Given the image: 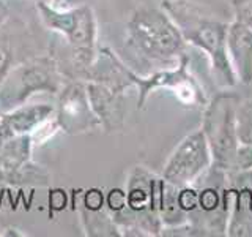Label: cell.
I'll return each instance as SVG.
<instances>
[{
	"label": "cell",
	"instance_id": "cell-1",
	"mask_svg": "<svg viewBox=\"0 0 252 237\" xmlns=\"http://www.w3.org/2000/svg\"><path fill=\"white\" fill-rule=\"evenodd\" d=\"M36 10L44 26L65 40L66 57L57 62L63 78L85 81L99 49L98 21L92 5H59L55 0H38Z\"/></svg>",
	"mask_w": 252,
	"mask_h": 237
},
{
	"label": "cell",
	"instance_id": "cell-2",
	"mask_svg": "<svg viewBox=\"0 0 252 237\" xmlns=\"http://www.w3.org/2000/svg\"><path fill=\"white\" fill-rule=\"evenodd\" d=\"M125 49L137 67H150V75L178 65L180 59L188 54V43L161 6L144 3L132 11L126 24Z\"/></svg>",
	"mask_w": 252,
	"mask_h": 237
},
{
	"label": "cell",
	"instance_id": "cell-3",
	"mask_svg": "<svg viewBox=\"0 0 252 237\" xmlns=\"http://www.w3.org/2000/svg\"><path fill=\"white\" fill-rule=\"evenodd\" d=\"M161 8L177 24L185 41L207 54L215 82L220 89H233L238 78L225 47L228 22L218 19L192 0H162Z\"/></svg>",
	"mask_w": 252,
	"mask_h": 237
},
{
	"label": "cell",
	"instance_id": "cell-4",
	"mask_svg": "<svg viewBox=\"0 0 252 237\" xmlns=\"http://www.w3.org/2000/svg\"><path fill=\"white\" fill-rule=\"evenodd\" d=\"M162 180L145 166H134L131 169L126 182V207L112 215L123 237L161 236L159 196Z\"/></svg>",
	"mask_w": 252,
	"mask_h": 237
},
{
	"label": "cell",
	"instance_id": "cell-5",
	"mask_svg": "<svg viewBox=\"0 0 252 237\" xmlns=\"http://www.w3.org/2000/svg\"><path fill=\"white\" fill-rule=\"evenodd\" d=\"M63 84L65 78L51 54L11 65L0 79V114L26 105L36 93L57 95Z\"/></svg>",
	"mask_w": 252,
	"mask_h": 237
},
{
	"label": "cell",
	"instance_id": "cell-6",
	"mask_svg": "<svg viewBox=\"0 0 252 237\" xmlns=\"http://www.w3.org/2000/svg\"><path fill=\"white\" fill-rule=\"evenodd\" d=\"M241 101L238 93L224 89L218 92L203 108L202 131L207 138L213 166L225 172L233 171L240 141L236 136V108Z\"/></svg>",
	"mask_w": 252,
	"mask_h": 237
},
{
	"label": "cell",
	"instance_id": "cell-7",
	"mask_svg": "<svg viewBox=\"0 0 252 237\" xmlns=\"http://www.w3.org/2000/svg\"><path fill=\"white\" fill-rule=\"evenodd\" d=\"M132 84L137 87V109H144L145 103L158 89L170 90L177 97V100L188 108H205L208 103L200 82L189 71V54H185L180 59L178 65L170 68L156 70L153 73L142 76L134 71Z\"/></svg>",
	"mask_w": 252,
	"mask_h": 237
},
{
	"label": "cell",
	"instance_id": "cell-8",
	"mask_svg": "<svg viewBox=\"0 0 252 237\" xmlns=\"http://www.w3.org/2000/svg\"><path fill=\"white\" fill-rule=\"evenodd\" d=\"M213 164L210 146L202 130L189 133L181 139L165 161L161 177L175 187L191 185Z\"/></svg>",
	"mask_w": 252,
	"mask_h": 237
},
{
	"label": "cell",
	"instance_id": "cell-9",
	"mask_svg": "<svg viewBox=\"0 0 252 237\" xmlns=\"http://www.w3.org/2000/svg\"><path fill=\"white\" fill-rule=\"evenodd\" d=\"M54 117L60 131L69 136L101 128L99 118L90 105L87 82L82 79H68L62 85Z\"/></svg>",
	"mask_w": 252,
	"mask_h": 237
},
{
	"label": "cell",
	"instance_id": "cell-10",
	"mask_svg": "<svg viewBox=\"0 0 252 237\" xmlns=\"http://www.w3.org/2000/svg\"><path fill=\"white\" fill-rule=\"evenodd\" d=\"M85 82L90 105L99 118L101 128L106 133L122 130L126 118V92H118L93 81Z\"/></svg>",
	"mask_w": 252,
	"mask_h": 237
},
{
	"label": "cell",
	"instance_id": "cell-11",
	"mask_svg": "<svg viewBox=\"0 0 252 237\" xmlns=\"http://www.w3.org/2000/svg\"><path fill=\"white\" fill-rule=\"evenodd\" d=\"M134 70L118 57V55L107 46L98 49L92 67L87 71L85 81L99 82L118 92H126L132 84Z\"/></svg>",
	"mask_w": 252,
	"mask_h": 237
},
{
	"label": "cell",
	"instance_id": "cell-12",
	"mask_svg": "<svg viewBox=\"0 0 252 237\" xmlns=\"http://www.w3.org/2000/svg\"><path fill=\"white\" fill-rule=\"evenodd\" d=\"M55 106L47 103H26L2 114L0 118V141L18 134H32L47 118L54 117Z\"/></svg>",
	"mask_w": 252,
	"mask_h": 237
},
{
	"label": "cell",
	"instance_id": "cell-13",
	"mask_svg": "<svg viewBox=\"0 0 252 237\" xmlns=\"http://www.w3.org/2000/svg\"><path fill=\"white\" fill-rule=\"evenodd\" d=\"M227 55L238 78V84H252V29L238 21L228 24L225 40Z\"/></svg>",
	"mask_w": 252,
	"mask_h": 237
},
{
	"label": "cell",
	"instance_id": "cell-14",
	"mask_svg": "<svg viewBox=\"0 0 252 237\" xmlns=\"http://www.w3.org/2000/svg\"><path fill=\"white\" fill-rule=\"evenodd\" d=\"M227 180L232 187V205L225 236L252 237V187L228 174Z\"/></svg>",
	"mask_w": 252,
	"mask_h": 237
},
{
	"label": "cell",
	"instance_id": "cell-15",
	"mask_svg": "<svg viewBox=\"0 0 252 237\" xmlns=\"http://www.w3.org/2000/svg\"><path fill=\"white\" fill-rule=\"evenodd\" d=\"M0 184L47 187L51 184V174L44 166L36 164L33 160L24 164H13L0 157Z\"/></svg>",
	"mask_w": 252,
	"mask_h": 237
},
{
	"label": "cell",
	"instance_id": "cell-16",
	"mask_svg": "<svg viewBox=\"0 0 252 237\" xmlns=\"http://www.w3.org/2000/svg\"><path fill=\"white\" fill-rule=\"evenodd\" d=\"M159 218L162 228H172L188 223V213L178 204V187L162 180L159 196Z\"/></svg>",
	"mask_w": 252,
	"mask_h": 237
},
{
	"label": "cell",
	"instance_id": "cell-17",
	"mask_svg": "<svg viewBox=\"0 0 252 237\" xmlns=\"http://www.w3.org/2000/svg\"><path fill=\"white\" fill-rule=\"evenodd\" d=\"M81 213V221H82V228L87 236L92 237H99V236H109V237H123L120 228L117 226L114 221L110 212L106 209L96 210V212H90L85 209H79Z\"/></svg>",
	"mask_w": 252,
	"mask_h": 237
},
{
	"label": "cell",
	"instance_id": "cell-18",
	"mask_svg": "<svg viewBox=\"0 0 252 237\" xmlns=\"http://www.w3.org/2000/svg\"><path fill=\"white\" fill-rule=\"evenodd\" d=\"M33 139L30 134H18L0 141V157L13 164H24L32 160Z\"/></svg>",
	"mask_w": 252,
	"mask_h": 237
},
{
	"label": "cell",
	"instance_id": "cell-19",
	"mask_svg": "<svg viewBox=\"0 0 252 237\" xmlns=\"http://www.w3.org/2000/svg\"><path fill=\"white\" fill-rule=\"evenodd\" d=\"M236 136L240 144L252 146V97L244 98L236 108Z\"/></svg>",
	"mask_w": 252,
	"mask_h": 237
},
{
	"label": "cell",
	"instance_id": "cell-20",
	"mask_svg": "<svg viewBox=\"0 0 252 237\" xmlns=\"http://www.w3.org/2000/svg\"><path fill=\"white\" fill-rule=\"evenodd\" d=\"M79 209H85V210H90V212L106 209V193L99 188L85 190V192L82 193Z\"/></svg>",
	"mask_w": 252,
	"mask_h": 237
},
{
	"label": "cell",
	"instance_id": "cell-21",
	"mask_svg": "<svg viewBox=\"0 0 252 237\" xmlns=\"http://www.w3.org/2000/svg\"><path fill=\"white\" fill-rule=\"evenodd\" d=\"M57 131H60L57 120H55V117H51V118H47V120H44L41 125H39L38 128L30 134V136H32V139H33L35 146H43L44 142L49 141Z\"/></svg>",
	"mask_w": 252,
	"mask_h": 237
},
{
	"label": "cell",
	"instance_id": "cell-22",
	"mask_svg": "<svg viewBox=\"0 0 252 237\" xmlns=\"http://www.w3.org/2000/svg\"><path fill=\"white\" fill-rule=\"evenodd\" d=\"M233 10V21L252 29V0H230Z\"/></svg>",
	"mask_w": 252,
	"mask_h": 237
},
{
	"label": "cell",
	"instance_id": "cell-23",
	"mask_svg": "<svg viewBox=\"0 0 252 237\" xmlns=\"http://www.w3.org/2000/svg\"><path fill=\"white\" fill-rule=\"evenodd\" d=\"M106 207L110 212V215L122 212L126 207V190L120 187L110 188L106 193Z\"/></svg>",
	"mask_w": 252,
	"mask_h": 237
},
{
	"label": "cell",
	"instance_id": "cell-24",
	"mask_svg": "<svg viewBox=\"0 0 252 237\" xmlns=\"http://www.w3.org/2000/svg\"><path fill=\"white\" fill-rule=\"evenodd\" d=\"M249 169H252V146L240 144L238 150H236L233 171H249Z\"/></svg>",
	"mask_w": 252,
	"mask_h": 237
},
{
	"label": "cell",
	"instance_id": "cell-25",
	"mask_svg": "<svg viewBox=\"0 0 252 237\" xmlns=\"http://www.w3.org/2000/svg\"><path fill=\"white\" fill-rule=\"evenodd\" d=\"M63 198H65V195H60V199H55V196L54 195H51L49 196V204L52 205V207L54 209H63V207H65V201H63Z\"/></svg>",
	"mask_w": 252,
	"mask_h": 237
},
{
	"label": "cell",
	"instance_id": "cell-26",
	"mask_svg": "<svg viewBox=\"0 0 252 237\" xmlns=\"http://www.w3.org/2000/svg\"><path fill=\"white\" fill-rule=\"evenodd\" d=\"M136 2H139V3H147L148 0H136Z\"/></svg>",
	"mask_w": 252,
	"mask_h": 237
},
{
	"label": "cell",
	"instance_id": "cell-27",
	"mask_svg": "<svg viewBox=\"0 0 252 237\" xmlns=\"http://www.w3.org/2000/svg\"><path fill=\"white\" fill-rule=\"evenodd\" d=\"M35 2H38V0H35Z\"/></svg>",
	"mask_w": 252,
	"mask_h": 237
},
{
	"label": "cell",
	"instance_id": "cell-28",
	"mask_svg": "<svg viewBox=\"0 0 252 237\" xmlns=\"http://www.w3.org/2000/svg\"><path fill=\"white\" fill-rule=\"evenodd\" d=\"M251 85H252V84H251Z\"/></svg>",
	"mask_w": 252,
	"mask_h": 237
}]
</instances>
